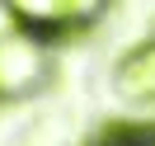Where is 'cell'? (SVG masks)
I'll return each mask as SVG.
<instances>
[{
  "mask_svg": "<svg viewBox=\"0 0 155 146\" xmlns=\"http://www.w3.org/2000/svg\"><path fill=\"white\" fill-rule=\"evenodd\" d=\"M47 76V47L38 33L19 29L0 38V99L5 94H24Z\"/></svg>",
  "mask_w": 155,
  "mask_h": 146,
  "instance_id": "6da1fadb",
  "label": "cell"
},
{
  "mask_svg": "<svg viewBox=\"0 0 155 146\" xmlns=\"http://www.w3.org/2000/svg\"><path fill=\"white\" fill-rule=\"evenodd\" d=\"M89 14V5L85 0H19V5H10V19L14 24H24L28 33H57V29H71V24H80Z\"/></svg>",
  "mask_w": 155,
  "mask_h": 146,
  "instance_id": "7a4b0ae2",
  "label": "cell"
},
{
  "mask_svg": "<svg viewBox=\"0 0 155 146\" xmlns=\"http://www.w3.org/2000/svg\"><path fill=\"white\" fill-rule=\"evenodd\" d=\"M117 90L127 99H155V33L136 52H127L117 66Z\"/></svg>",
  "mask_w": 155,
  "mask_h": 146,
  "instance_id": "3957f363",
  "label": "cell"
}]
</instances>
